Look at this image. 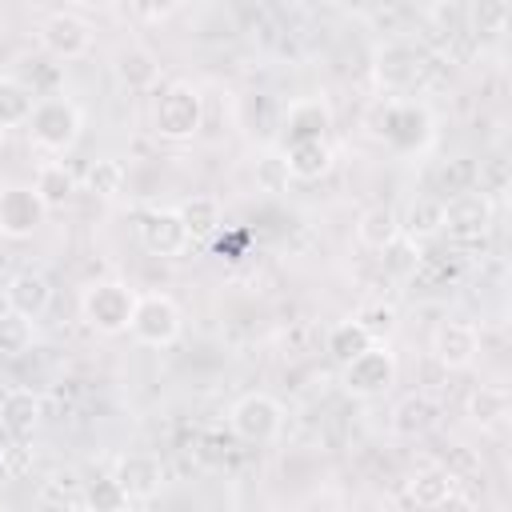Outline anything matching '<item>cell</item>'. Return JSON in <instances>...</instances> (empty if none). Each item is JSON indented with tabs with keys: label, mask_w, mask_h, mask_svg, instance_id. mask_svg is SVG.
I'll list each match as a JSON object with an SVG mask.
<instances>
[{
	"label": "cell",
	"mask_w": 512,
	"mask_h": 512,
	"mask_svg": "<svg viewBox=\"0 0 512 512\" xmlns=\"http://www.w3.org/2000/svg\"><path fill=\"white\" fill-rule=\"evenodd\" d=\"M368 132L400 152V156H412V152H424L428 140H432V112L420 104V100H396V96H384L372 104L368 112Z\"/></svg>",
	"instance_id": "cell-1"
},
{
	"label": "cell",
	"mask_w": 512,
	"mask_h": 512,
	"mask_svg": "<svg viewBox=\"0 0 512 512\" xmlns=\"http://www.w3.org/2000/svg\"><path fill=\"white\" fill-rule=\"evenodd\" d=\"M28 144L40 148L44 156H64L76 140H80V128H84V112L72 96L64 92H44L28 116Z\"/></svg>",
	"instance_id": "cell-2"
},
{
	"label": "cell",
	"mask_w": 512,
	"mask_h": 512,
	"mask_svg": "<svg viewBox=\"0 0 512 512\" xmlns=\"http://www.w3.org/2000/svg\"><path fill=\"white\" fill-rule=\"evenodd\" d=\"M204 128V96L188 80H172L160 88L152 104V132L168 144H188Z\"/></svg>",
	"instance_id": "cell-3"
},
{
	"label": "cell",
	"mask_w": 512,
	"mask_h": 512,
	"mask_svg": "<svg viewBox=\"0 0 512 512\" xmlns=\"http://www.w3.org/2000/svg\"><path fill=\"white\" fill-rule=\"evenodd\" d=\"M424 68H428L424 52L408 36H388L372 52V80L384 96H396V100H404L424 80Z\"/></svg>",
	"instance_id": "cell-4"
},
{
	"label": "cell",
	"mask_w": 512,
	"mask_h": 512,
	"mask_svg": "<svg viewBox=\"0 0 512 512\" xmlns=\"http://www.w3.org/2000/svg\"><path fill=\"white\" fill-rule=\"evenodd\" d=\"M496 224V200L480 196L476 188L444 196V216H440V236H448L456 248L484 244Z\"/></svg>",
	"instance_id": "cell-5"
},
{
	"label": "cell",
	"mask_w": 512,
	"mask_h": 512,
	"mask_svg": "<svg viewBox=\"0 0 512 512\" xmlns=\"http://www.w3.org/2000/svg\"><path fill=\"white\" fill-rule=\"evenodd\" d=\"M132 308H136V292L124 284V280H96L80 292V316L92 332L100 336H120L128 332V320H132Z\"/></svg>",
	"instance_id": "cell-6"
},
{
	"label": "cell",
	"mask_w": 512,
	"mask_h": 512,
	"mask_svg": "<svg viewBox=\"0 0 512 512\" xmlns=\"http://www.w3.org/2000/svg\"><path fill=\"white\" fill-rule=\"evenodd\" d=\"M128 332L144 348H172L184 332L180 304L168 292H136V308L128 320Z\"/></svg>",
	"instance_id": "cell-7"
},
{
	"label": "cell",
	"mask_w": 512,
	"mask_h": 512,
	"mask_svg": "<svg viewBox=\"0 0 512 512\" xmlns=\"http://www.w3.org/2000/svg\"><path fill=\"white\" fill-rule=\"evenodd\" d=\"M396 372H400V364H396L392 344L388 340H372L360 356H352L340 368V388L348 396H356V400H376L396 384Z\"/></svg>",
	"instance_id": "cell-8"
},
{
	"label": "cell",
	"mask_w": 512,
	"mask_h": 512,
	"mask_svg": "<svg viewBox=\"0 0 512 512\" xmlns=\"http://www.w3.org/2000/svg\"><path fill=\"white\" fill-rule=\"evenodd\" d=\"M228 432L244 444H272L284 432V404L272 392H244L228 408Z\"/></svg>",
	"instance_id": "cell-9"
},
{
	"label": "cell",
	"mask_w": 512,
	"mask_h": 512,
	"mask_svg": "<svg viewBox=\"0 0 512 512\" xmlns=\"http://www.w3.org/2000/svg\"><path fill=\"white\" fill-rule=\"evenodd\" d=\"M36 40L40 48L52 56V60H80L92 52V24L80 16V12H48L36 28Z\"/></svg>",
	"instance_id": "cell-10"
},
{
	"label": "cell",
	"mask_w": 512,
	"mask_h": 512,
	"mask_svg": "<svg viewBox=\"0 0 512 512\" xmlns=\"http://www.w3.org/2000/svg\"><path fill=\"white\" fill-rule=\"evenodd\" d=\"M428 352L440 368L448 372H468L480 356V328L472 320H440L432 328V340H428Z\"/></svg>",
	"instance_id": "cell-11"
},
{
	"label": "cell",
	"mask_w": 512,
	"mask_h": 512,
	"mask_svg": "<svg viewBox=\"0 0 512 512\" xmlns=\"http://www.w3.org/2000/svg\"><path fill=\"white\" fill-rule=\"evenodd\" d=\"M136 236H140V248L148 256H160V260H176L192 248V236L184 228V220L176 216V208H152L140 216L136 224Z\"/></svg>",
	"instance_id": "cell-12"
},
{
	"label": "cell",
	"mask_w": 512,
	"mask_h": 512,
	"mask_svg": "<svg viewBox=\"0 0 512 512\" xmlns=\"http://www.w3.org/2000/svg\"><path fill=\"white\" fill-rule=\"evenodd\" d=\"M48 208L32 192V184H4L0 188V236L4 240H28L40 232Z\"/></svg>",
	"instance_id": "cell-13"
},
{
	"label": "cell",
	"mask_w": 512,
	"mask_h": 512,
	"mask_svg": "<svg viewBox=\"0 0 512 512\" xmlns=\"http://www.w3.org/2000/svg\"><path fill=\"white\" fill-rule=\"evenodd\" d=\"M332 128V104L324 96H296L280 108V140L300 144V140H328Z\"/></svg>",
	"instance_id": "cell-14"
},
{
	"label": "cell",
	"mask_w": 512,
	"mask_h": 512,
	"mask_svg": "<svg viewBox=\"0 0 512 512\" xmlns=\"http://www.w3.org/2000/svg\"><path fill=\"white\" fill-rule=\"evenodd\" d=\"M112 480L124 488V496L132 504H148L164 488V464L156 452H124L112 468Z\"/></svg>",
	"instance_id": "cell-15"
},
{
	"label": "cell",
	"mask_w": 512,
	"mask_h": 512,
	"mask_svg": "<svg viewBox=\"0 0 512 512\" xmlns=\"http://www.w3.org/2000/svg\"><path fill=\"white\" fill-rule=\"evenodd\" d=\"M48 304H52V280L44 272L20 268V272L8 276V284H4V308L8 312H16V316L36 324L48 312Z\"/></svg>",
	"instance_id": "cell-16"
},
{
	"label": "cell",
	"mask_w": 512,
	"mask_h": 512,
	"mask_svg": "<svg viewBox=\"0 0 512 512\" xmlns=\"http://www.w3.org/2000/svg\"><path fill=\"white\" fill-rule=\"evenodd\" d=\"M44 420V400L32 388H8L0 400V428L12 444H28L40 432Z\"/></svg>",
	"instance_id": "cell-17"
},
{
	"label": "cell",
	"mask_w": 512,
	"mask_h": 512,
	"mask_svg": "<svg viewBox=\"0 0 512 512\" xmlns=\"http://www.w3.org/2000/svg\"><path fill=\"white\" fill-rule=\"evenodd\" d=\"M440 416H444V404H440L432 392L416 388V392H404V396L392 404L388 424H392V432H396V436L416 440V436H428V432L440 424Z\"/></svg>",
	"instance_id": "cell-18"
},
{
	"label": "cell",
	"mask_w": 512,
	"mask_h": 512,
	"mask_svg": "<svg viewBox=\"0 0 512 512\" xmlns=\"http://www.w3.org/2000/svg\"><path fill=\"white\" fill-rule=\"evenodd\" d=\"M508 412H512V396H508L504 384H476V388L464 396V416H468V424H476L480 432L500 428V424L508 420Z\"/></svg>",
	"instance_id": "cell-19"
},
{
	"label": "cell",
	"mask_w": 512,
	"mask_h": 512,
	"mask_svg": "<svg viewBox=\"0 0 512 512\" xmlns=\"http://www.w3.org/2000/svg\"><path fill=\"white\" fill-rule=\"evenodd\" d=\"M112 72H116V80H120L128 92H148V88H156V80H160V60H156L152 48L128 44V48L116 52Z\"/></svg>",
	"instance_id": "cell-20"
},
{
	"label": "cell",
	"mask_w": 512,
	"mask_h": 512,
	"mask_svg": "<svg viewBox=\"0 0 512 512\" xmlns=\"http://www.w3.org/2000/svg\"><path fill=\"white\" fill-rule=\"evenodd\" d=\"M332 144L328 140H300V144H284V164H288V176L292 180H320L332 172Z\"/></svg>",
	"instance_id": "cell-21"
},
{
	"label": "cell",
	"mask_w": 512,
	"mask_h": 512,
	"mask_svg": "<svg viewBox=\"0 0 512 512\" xmlns=\"http://www.w3.org/2000/svg\"><path fill=\"white\" fill-rule=\"evenodd\" d=\"M32 192L40 196V204L52 212V208H64L72 196H76V172L64 164V160H44L32 176Z\"/></svg>",
	"instance_id": "cell-22"
},
{
	"label": "cell",
	"mask_w": 512,
	"mask_h": 512,
	"mask_svg": "<svg viewBox=\"0 0 512 512\" xmlns=\"http://www.w3.org/2000/svg\"><path fill=\"white\" fill-rule=\"evenodd\" d=\"M176 216L184 220V228H188V236H192V240H212V236L224 228L220 200H216V196H204V192L184 196V200L176 204Z\"/></svg>",
	"instance_id": "cell-23"
},
{
	"label": "cell",
	"mask_w": 512,
	"mask_h": 512,
	"mask_svg": "<svg viewBox=\"0 0 512 512\" xmlns=\"http://www.w3.org/2000/svg\"><path fill=\"white\" fill-rule=\"evenodd\" d=\"M400 236V212L392 204H372L356 216V240L372 252H384Z\"/></svg>",
	"instance_id": "cell-24"
},
{
	"label": "cell",
	"mask_w": 512,
	"mask_h": 512,
	"mask_svg": "<svg viewBox=\"0 0 512 512\" xmlns=\"http://www.w3.org/2000/svg\"><path fill=\"white\" fill-rule=\"evenodd\" d=\"M456 492V476L448 472V468H420V472H412L408 476V500L416 504V508H424V512H432L440 500H448Z\"/></svg>",
	"instance_id": "cell-25"
},
{
	"label": "cell",
	"mask_w": 512,
	"mask_h": 512,
	"mask_svg": "<svg viewBox=\"0 0 512 512\" xmlns=\"http://www.w3.org/2000/svg\"><path fill=\"white\" fill-rule=\"evenodd\" d=\"M440 216H444V200L440 196H416L400 220V236H408L412 244H424L432 236H440Z\"/></svg>",
	"instance_id": "cell-26"
},
{
	"label": "cell",
	"mask_w": 512,
	"mask_h": 512,
	"mask_svg": "<svg viewBox=\"0 0 512 512\" xmlns=\"http://www.w3.org/2000/svg\"><path fill=\"white\" fill-rule=\"evenodd\" d=\"M80 496H84V480L72 464H60V468H48L40 476V500L48 508H80Z\"/></svg>",
	"instance_id": "cell-27"
},
{
	"label": "cell",
	"mask_w": 512,
	"mask_h": 512,
	"mask_svg": "<svg viewBox=\"0 0 512 512\" xmlns=\"http://www.w3.org/2000/svg\"><path fill=\"white\" fill-rule=\"evenodd\" d=\"M36 108V92L24 88L20 76H0V132L4 128H24Z\"/></svg>",
	"instance_id": "cell-28"
},
{
	"label": "cell",
	"mask_w": 512,
	"mask_h": 512,
	"mask_svg": "<svg viewBox=\"0 0 512 512\" xmlns=\"http://www.w3.org/2000/svg\"><path fill=\"white\" fill-rule=\"evenodd\" d=\"M372 344V336L356 324V316H348V320H336L332 328H328V336H324V352L344 368L352 356H360L364 348Z\"/></svg>",
	"instance_id": "cell-29"
},
{
	"label": "cell",
	"mask_w": 512,
	"mask_h": 512,
	"mask_svg": "<svg viewBox=\"0 0 512 512\" xmlns=\"http://www.w3.org/2000/svg\"><path fill=\"white\" fill-rule=\"evenodd\" d=\"M132 500L124 496V488L112 480V472L84 480V496H80V512H128Z\"/></svg>",
	"instance_id": "cell-30"
},
{
	"label": "cell",
	"mask_w": 512,
	"mask_h": 512,
	"mask_svg": "<svg viewBox=\"0 0 512 512\" xmlns=\"http://www.w3.org/2000/svg\"><path fill=\"white\" fill-rule=\"evenodd\" d=\"M464 276V264L456 252H420V264L412 272V280H424L428 288H448Z\"/></svg>",
	"instance_id": "cell-31"
},
{
	"label": "cell",
	"mask_w": 512,
	"mask_h": 512,
	"mask_svg": "<svg viewBox=\"0 0 512 512\" xmlns=\"http://www.w3.org/2000/svg\"><path fill=\"white\" fill-rule=\"evenodd\" d=\"M84 188H88L92 196H100V200L120 196V192H124V164H120V160H112V156L92 160V164H88V172H84Z\"/></svg>",
	"instance_id": "cell-32"
},
{
	"label": "cell",
	"mask_w": 512,
	"mask_h": 512,
	"mask_svg": "<svg viewBox=\"0 0 512 512\" xmlns=\"http://www.w3.org/2000/svg\"><path fill=\"white\" fill-rule=\"evenodd\" d=\"M32 336H36V328H32V320H24V316H16V312H0V356L4 360H16V356H24L28 348H32Z\"/></svg>",
	"instance_id": "cell-33"
},
{
	"label": "cell",
	"mask_w": 512,
	"mask_h": 512,
	"mask_svg": "<svg viewBox=\"0 0 512 512\" xmlns=\"http://www.w3.org/2000/svg\"><path fill=\"white\" fill-rule=\"evenodd\" d=\"M356 324L372 336V340H388L392 332H396V324H400V316H396V308L392 304H384V300H372V304H364L360 312H356Z\"/></svg>",
	"instance_id": "cell-34"
},
{
	"label": "cell",
	"mask_w": 512,
	"mask_h": 512,
	"mask_svg": "<svg viewBox=\"0 0 512 512\" xmlns=\"http://www.w3.org/2000/svg\"><path fill=\"white\" fill-rule=\"evenodd\" d=\"M420 244H412L408 236H396L388 248H384V268H388V276H396V280H408L412 272H416V264H420Z\"/></svg>",
	"instance_id": "cell-35"
},
{
	"label": "cell",
	"mask_w": 512,
	"mask_h": 512,
	"mask_svg": "<svg viewBox=\"0 0 512 512\" xmlns=\"http://www.w3.org/2000/svg\"><path fill=\"white\" fill-rule=\"evenodd\" d=\"M288 164H284V152H276V148H268L260 160H256V188L260 192H284L288 188Z\"/></svg>",
	"instance_id": "cell-36"
},
{
	"label": "cell",
	"mask_w": 512,
	"mask_h": 512,
	"mask_svg": "<svg viewBox=\"0 0 512 512\" xmlns=\"http://www.w3.org/2000/svg\"><path fill=\"white\" fill-rule=\"evenodd\" d=\"M508 16H512L508 4H468V32H476V36H496V32H504Z\"/></svg>",
	"instance_id": "cell-37"
},
{
	"label": "cell",
	"mask_w": 512,
	"mask_h": 512,
	"mask_svg": "<svg viewBox=\"0 0 512 512\" xmlns=\"http://www.w3.org/2000/svg\"><path fill=\"white\" fill-rule=\"evenodd\" d=\"M428 24H440V36H464L468 32V4H428L424 8Z\"/></svg>",
	"instance_id": "cell-38"
},
{
	"label": "cell",
	"mask_w": 512,
	"mask_h": 512,
	"mask_svg": "<svg viewBox=\"0 0 512 512\" xmlns=\"http://www.w3.org/2000/svg\"><path fill=\"white\" fill-rule=\"evenodd\" d=\"M480 196H504L508 192V160L504 156H488L480 160V172H476V184H472Z\"/></svg>",
	"instance_id": "cell-39"
},
{
	"label": "cell",
	"mask_w": 512,
	"mask_h": 512,
	"mask_svg": "<svg viewBox=\"0 0 512 512\" xmlns=\"http://www.w3.org/2000/svg\"><path fill=\"white\" fill-rule=\"evenodd\" d=\"M172 12H176V4H128V16H136V20H164Z\"/></svg>",
	"instance_id": "cell-40"
},
{
	"label": "cell",
	"mask_w": 512,
	"mask_h": 512,
	"mask_svg": "<svg viewBox=\"0 0 512 512\" xmlns=\"http://www.w3.org/2000/svg\"><path fill=\"white\" fill-rule=\"evenodd\" d=\"M432 512H476V504H472L464 492H452V496H448V500H440Z\"/></svg>",
	"instance_id": "cell-41"
},
{
	"label": "cell",
	"mask_w": 512,
	"mask_h": 512,
	"mask_svg": "<svg viewBox=\"0 0 512 512\" xmlns=\"http://www.w3.org/2000/svg\"><path fill=\"white\" fill-rule=\"evenodd\" d=\"M12 480V472H8V464H4V456H0V488Z\"/></svg>",
	"instance_id": "cell-42"
}]
</instances>
